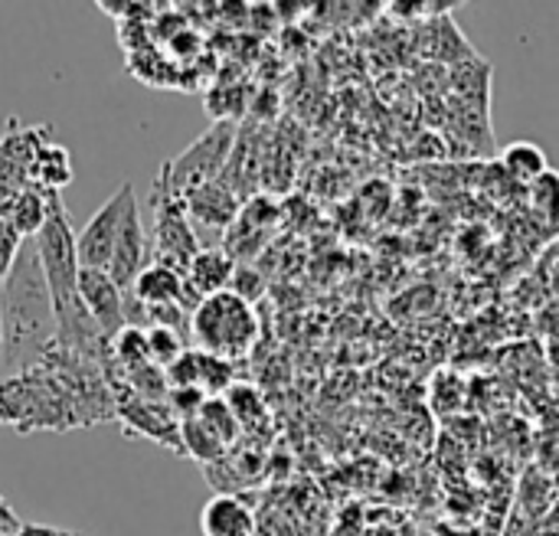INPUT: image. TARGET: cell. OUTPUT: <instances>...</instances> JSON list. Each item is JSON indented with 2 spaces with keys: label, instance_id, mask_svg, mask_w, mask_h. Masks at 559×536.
Instances as JSON below:
<instances>
[{
  "label": "cell",
  "instance_id": "obj_19",
  "mask_svg": "<svg viewBox=\"0 0 559 536\" xmlns=\"http://www.w3.org/2000/svg\"><path fill=\"white\" fill-rule=\"evenodd\" d=\"M223 400L229 403V409H233V416L239 419V426H242V429H246V426H252V422H259V419L265 416V403H262V396H259V390H255V386L233 383V386H229V393H226Z\"/></svg>",
  "mask_w": 559,
  "mask_h": 536
},
{
  "label": "cell",
  "instance_id": "obj_16",
  "mask_svg": "<svg viewBox=\"0 0 559 536\" xmlns=\"http://www.w3.org/2000/svg\"><path fill=\"white\" fill-rule=\"evenodd\" d=\"M75 180V167H72V154L69 147L49 141L43 144L39 157H36V174H33V183L46 193H62L69 183Z\"/></svg>",
  "mask_w": 559,
  "mask_h": 536
},
{
  "label": "cell",
  "instance_id": "obj_8",
  "mask_svg": "<svg viewBox=\"0 0 559 536\" xmlns=\"http://www.w3.org/2000/svg\"><path fill=\"white\" fill-rule=\"evenodd\" d=\"M233 275H236V259L223 249V246H203L187 272H183V295H180V308L187 314H193L200 308L203 298L229 291L233 288Z\"/></svg>",
  "mask_w": 559,
  "mask_h": 536
},
{
  "label": "cell",
  "instance_id": "obj_18",
  "mask_svg": "<svg viewBox=\"0 0 559 536\" xmlns=\"http://www.w3.org/2000/svg\"><path fill=\"white\" fill-rule=\"evenodd\" d=\"M531 190V210L540 216V223H547L554 233H559V174L550 167L537 183L527 187Z\"/></svg>",
  "mask_w": 559,
  "mask_h": 536
},
{
  "label": "cell",
  "instance_id": "obj_13",
  "mask_svg": "<svg viewBox=\"0 0 559 536\" xmlns=\"http://www.w3.org/2000/svg\"><path fill=\"white\" fill-rule=\"evenodd\" d=\"M138 305L144 308H164V305H180V295H183V272L164 265V262H151L134 288L128 291Z\"/></svg>",
  "mask_w": 559,
  "mask_h": 536
},
{
  "label": "cell",
  "instance_id": "obj_12",
  "mask_svg": "<svg viewBox=\"0 0 559 536\" xmlns=\"http://www.w3.org/2000/svg\"><path fill=\"white\" fill-rule=\"evenodd\" d=\"M200 531L203 536H255L259 524L239 495H216L200 514Z\"/></svg>",
  "mask_w": 559,
  "mask_h": 536
},
{
  "label": "cell",
  "instance_id": "obj_22",
  "mask_svg": "<svg viewBox=\"0 0 559 536\" xmlns=\"http://www.w3.org/2000/svg\"><path fill=\"white\" fill-rule=\"evenodd\" d=\"M23 531V524H20V517H16V511L7 504V498L0 495V536H16Z\"/></svg>",
  "mask_w": 559,
  "mask_h": 536
},
{
  "label": "cell",
  "instance_id": "obj_2",
  "mask_svg": "<svg viewBox=\"0 0 559 536\" xmlns=\"http://www.w3.org/2000/svg\"><path fill=\"white\" fill-rule=\"evenodd\" d=\"M0 426L23 436L79 429L66 393L43 367L0 380Z\"/></svg>",
  "mask_w": 559,
  "mask_h": 536
},
{
  "label": "cell",
  "instance_id": "obj_14",
  "mask_svg": "<svg viewBox=\"0 0 559 536\" xmlns=\"http://www.w3.org/2000/svg\"><path fill=\"white\" fill-rule=\"evenodd\" d=\"M49 200H52V193H46L33 183V187L20 190L16 196H10L7 203H0V213L13 223V229L23 239H36L49 219Z\"/></svg>",
  "mask_w": 559,
  "mask_h": 536
},
{
  "label": "cell",
  "instance_id": "obj_24",
  "mask_svg": "<svg viewBox=\"0 0 559 536\" xmlns=\"http://www.w3.org/2000/svg\"><path fill=\"white\" fill-rule=\"evenodd\" d=\"M0 354H3V318H0Z\"/></svg>",
  "mask_w": 559,
  "mask_h": 536
},
{
  "label": "cell",
  "instance_id": "obj_6",
  "mask_svg": "<svg viewBox=\"0 0 559 536\" xmlns=\"http://www.w3.org/2000/svg\"><path fill=\"white\" fill-rule=\"evenodd\" d=\"M49 134H52V124H20V118L7 121L0 134V203L33 187L36 157L43 144L52 141Z\"/></svg>",
  "mask_w": 559,
  "mask_h": 536
},
{
  "label": "cell",
  "instance_id": "obj_9",
  "mask_svg": "<svg viewBox=\"0 0 559 536\" xmlns=\"http://www.w3.org/2000/svg\"><path fill=\"white\" fill-rule=\"evenodd\" d=\"M79 295H82V305H85L88 318L105 334V341H115L128 327V318H124V291L111 282L108 272H102V269H82V275H79Z\"/></svg>",
  "mask_w": 559,
  "mask_h": 536
},
{
  "label": "cell",
  "instance_id": "obj_20",
  "mask_svg": "<svg viewBox=\"0 0 559 536\" xmlns=\"http://www.w3.org/2000/svg\"><path fill=\"white\" fill-rule=\"evenodd\" d=\"M23 242H29V239H23V236L13 229V223L0 213V288H3V282L10 278L13 265H16V259H20V252H23Z\"/></svg>",
  "mask_w": 559,
  "mask_h": 536
},
{
  "label": "cell",
  "instance_id": "obj_5",
  "mask_svg": "<svg viewBox=\"0 0 559 536\" xmlns=\"http://www.w3.org/2000/svg\"><path fill=\"white\" fill-rule=\"evenodd\" d=\"M151 206H154V233H151V249H154V262H164L177 272H187L190 259L203 249L190 216H187V203L180 196H174L157 177H154V190H151Z\"/></svg>",
  "mask_w": 559,
  "mask_h": 536
},
{
  "label": "cell",
  "instance_id": "obj_21",
  "mask_svg": "<svg viewBox=\"0 0 559 536\" xmlns=\"http://www.w3.org/2000/svg\"><path fill=\"white\" fill-rule=\"evenodd\" d=\"M262 288H265V282L259 278V272L255 269H239L236 265V275H233V288L229 291H236L239 298H246L249 305H255V298H262Z\"/></svg>",
  "mask_w": 559,
  "mask_h": 536
},
{
  "label": "cell",
  "instance_id": "obj_15",
  "mask_svg": "<svg viewBox=\"0 0 559 536\" xmlns=\"http://www.w3.org/2000/svg\"><path fill=\"white\" fill-rule=\"evenodd\" d=\"M501 164L508 170L511 180L531 187L537 183L547 170H550V160H547V151L534 141H514L501 151Z\"/></svg>",
  "mask_w": 559,
  "mask_h": 536
},
{
  "label": "cell",
  "instance_id": "obj_3",
  "mask_svg": "<svg viewBox=\"0 0 559 536\" xmlns=\"http://www.w3.org/2000/svg\"><path fill=\"white\" fill-rule=\"evenodd\" d=\"M255 341H259L255 305H249L236 291L210 295L190 314V344L203 354L226 360V364L249 357Z\"/></svg>",
  "mask_w": 559,
  "mask_h": 536
},
{
  "label": "cell",
  "instance_id": "obj_23",
  "mask_svg": "<svg viewBox=\"0 0 559 536\" xmlns=\"http://www.w3.org/2000/svg\"><path fill=\"white\" fill-rule=\"evenodd\" d=\"M16 536H79L72 531H59V527H39V524H23V531Z\"/></svg>",
  "mask_w": 559,
  "mask_h": 536
},
{
  "label": "cell",
  "instance_id": "obj_1",
  "mask_svg": "<svg viewBox=\"0 0 559 536\" xmlns=\"http://www.w3.org/2000/svg\"><path fill=\"white\" fill-rule=\"evenodd\" d=\"M0 318H3V373L33 370L56 347V308L39 265L36 242H23V252L0 288Z\"/></svg>",
  "mask_w": 559,
  "mask_h": 536
},
{
  "label": "cell",
  "instance_id": "obj_17",
  "mask_svg": "<svg viewBox=\"0 0 559 536\" xmlns=\"http://www.w3.org/2000/svg\"><path fill=\"white\" fill-rule=\"evenodd\" d=\"M144 334H147V357H151V364L160 367V370L174 367V364L193 347L183 334H177V331H170V327H147Z\"/></svg>",
  "mask_w": 559,
  "mask_h": 536
},
{
  "label": "cell",
  "instance_id": "obj_25",
  "mask_svg": "<svg viewBox=\"0 0 559 536\" xmlns=\"http://www.w3.org/2000/svg\"><path fill=\"white\" fill-rule=\"evenodd\" d=\"M557 291H559V265H557Z\"/></svg>",
  "mask_w": 559,
  "mask_h": 536
},
{
  "label": "cell",
  "instance_id": "obj_10",
  "mask_svg": "<svg viewBox=\"0 0 559 536\" xmlns=\"http://www.w3.org/2000/svg\"><path fill=\"white\" fill-rule=\"evenodd\" d=\"M154 262V249H151V236L141 223V213H138V200L131 203L128 216H124V226H121V236H118V246H115V255H111V265H108V275L111 282L128 295L138 282V275Z\"/></svg>",
  "mask_w": 559,
  "mask_h": 536
},
{
  "label": "cell",
  "instance_id": "obj_4",
  "mask_svg": "<svg viewBox=\"0 0 559 536\" xmlns=\"http://www.w3.org/2000/svg\"><path fill=\"white\" fill-rule=\"evenodd\" d=\"M239 138V124L236 121H216L210 131H203L180 157L164 160L157 170V180L174 193V196H187L203 183H213L226 174V164L233 157Z\"/></svg>",
  "mask_w": 559,
  "mask_h": 536
},
{
  "label": "cell",
  "instance_id": "obj_11",
  "mask_svg": "<svg viewBox=\"0 0 559 536\" xmlns=\"http://www.w3.org/2000/svg\"><path fill=\"white\" fill-rule=\"evenodd\" d=\"M183 203H187V216H190L197 236L213 233L219 239L229 233V226L236 223V216L242 210V200L223 180H213V183L197 187L193 193L183 196Z\"/></svg>",
  "mask_w": 559,
  "mask_h": 536
},
{
  "label": "cell",
  "instance_id": "obj_7",
  "mask_svg": "<svg viewBox=\"0 0 559 536\" xmlns=\"http://www.w3.org/2000/svg\"><path fill=\"white\" fill-rule=\"evenodd\" d=\"M131 203H134V187H131V180H124L115 190V196L108 203H102V210L92 213V219L75 236V255H79V265L82 269H102V272H108Z\"/></svg>",
  "mask_w": 559,
  "mask_h": 536
}]
</instances>
